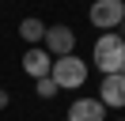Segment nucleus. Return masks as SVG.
Listing matches in <instances>:
<instances>
[{
  "label": "nucleus",
  "mask_w": 125,
  "mask_h": 121,
  "mask_svg": "<svg viewBox=\"0 0 125 121\" xmlns=\"http://www.w3.org/2000/svg\"><path fill=\"white\" fill-rule=\"evenodd\" d=\"M91 60L102 76H121L125 72V38L117 30H106V34L95 38V49H91Z\"/></svg>",
  "instance_id": "nucleus-1"
},
{
  "label": "nucleus",
  "mask_w": 125,
  "mask_h": 121,
  "mask_svg": "<svg viewBox=\"0 0 125 121\" xmlns=\"http://www.w3.org/2000/svg\"><path fill=\"white\" fill-rule=\"evenodd\" d=\"M49 80L57 83V91H76L87 83V60H80L76 53H68V57H57L53 68H49Z\"/></svg>",
  "instance_id": "nucleus-2"
},
{
  "label": "nucleus",
  "mask_w": 125,
  "mask_h": 121,
  "mask_svg": "<svg viewBox=\"0 0 125 121\" xmlns=\"http://www.w3.org/2000/svg\"><path fill=\"white\" fill-rule=\"evenodd\" d=\"M87 19L99 30H117L125 23V4L121 0H95V4L87 8Z\"/></svg>",
  "instance_id": "nucleus-3"
},
{
  "label": "nucleus",
  "mask_w": 125,
  "mask_h": 121,
  "mask_svg": "<svg viewBox=\"0 0 125 121\" xmlns=\"http://www.w3.org/2000/svg\"><path fill=\"white\" fill-rule=\"evenodd\" d=\"M42 49H46L53 60H57V57H68V53L76 49V34H72V27H64V23H57V27H46Z\"/></svg>",
  "instance_id": "nucleus-4"
},
{
  "label": "nucleus",
  "mask_w": 125,
  "mask_h": 121,
  "mask_svg": "<svg viewBox=\"0 0 125 121\" xmlns=\"http://www.w3.org/2000/svg\"><path fill=\"white\" fill-rule=\"evenodd\" d=\"M49 68H53V57H49L42 45H31V49L23 53V72L31 76V80H46Z\"/></svg>",
  "instance_id": "nucleus-5"
},
{
  "label": "nucleus",
  "mask_w": 125,
  "mask_h": 121,
  "mask_svg": "<svg viewBox=\"0 0 125 121\" xmlns=\"http://www.w3.org/2000/svg\"><path fill=\"white\" fill-rule=\"evenodd\" d=\"M99 102H102V106H114V110L125 106V72H121V76H102Z\"/></svg>",
  "instance_id": "nucleus-6"
},
{
  "label": "nucleus",
  "mask_w": 125,
  "mask_h": 121,
  "mask_svg": "<svg viewBox=\"0 0 125 121\" xmlns=\"http://www.w3.org/2000/svg\"><path fill=\"white\" fill-rule=\"evenodd\" d=\"M68 121H106V106L99 98H76L68 106Z\"/></svg>",
  "instance_id": "nucleus-7"
},
{
  "label": "nucleus",
  "mask_w": 125,
  "mask_h": 121,
  "mask_svg": "<svg viewBox=\"0 0 125 121\" xmlns=\"http://www.w3.org/2000/svg\"><path fill=\"white\" fill-rule=\"evenodd\" d=\"M19 34H23L27 45H42V38H46V23H42V19H23V23H19Z\"/></svg>",
  "instance_id": "nucleus-8"
},
{
  "label": "nucleus",
  "mask_w": 125,
  "mask_h": 121,
  "mask_svg": "<svg viewBox=\"0 0 125 121\" xmlns=\"http://www.w3.org/2000/svg\"><path fill=\"white\" fill-rule=\"evenodd\" d=\"M34 91H38V98H53V95H57V83L46 76V80H38V87H34Z\"/></svg>",
  "instance_id": "nucleus-9"
},
{
  "label": "nucleus",
  "mask_w": 125,
  "mask_h": 121,
  "mask_svg": "<svg viewBox=\"0 0 125 121\" xmlns=\"http://www.w3.org/2000/svg\"><path fill=\"white\" fill-rule=\"evenodd\" d=\"M8 102H11V98H8V91L0 87V110H4V106H8Z\"/></svg>",
  "instance_id": "nucleus-10"
},
{
  "label": "nucleus",
  "mask_w": 125,
  "mask_h": 121,
  "mask_svg": "<svg viewBox=\"0 0 125 121\" xmlns=\"http://www.w3.org/2000/svg\"><path fill=\"white\" fill-rule=\"evenodd\" d=\"M121 4H125V0H121Z\"/></svg>",
  "instance_id": "nucleus-11"
}]
</instances>
